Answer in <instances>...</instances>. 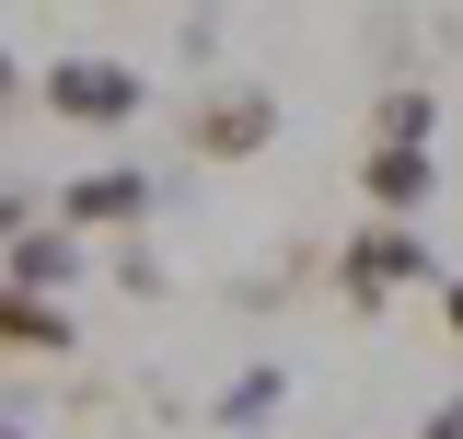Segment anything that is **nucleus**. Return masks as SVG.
Listing matches in <instances>:
<instances>
[{
    "mask_svg": "<svg viewBox=\"0 0 463 439\" xmlns=\"http://www.w3.org/2000/svg\"><path fill=\"white\" fill-rule=\"evenodd\" d=\"M279 139V93L267 81H209L197 105H185V151L197 163H255Z\"/></svg>",
    "mask_w": 463,
    "mask_h": 439,
    "instance_id": "f257e3e1",
    "label": "nucleus"
},
{
    "mask_svg": "<svg viewBox=\"0 0 463 439\" xmlns=\"http://www.w3.org/2000/svg\"><path fill=\"white\" fill-rule=\"evenodd\" d=\"M35 105H47L58 127H128V116L151 105V81H139L128 58H58L47 81H35Z\"/></svg>",
    "mask_w": 463,
    "mask_h": 439,
    "instance_id": "f03ea898",
    "label": "nucleus"
},
{
    "mask_svg": "<svg viewBox=\"0 0 463 439\" xmlns=\"http://www.w3.org/2000/svg\"><path fill=\"white\" fill-rule=\"evenodd\" d=\"M417 277H429L417 220H371V231L336 255V301H347V313H383V301H394V289H417Z\"/></svg>",
    "mask_w": 463,
    "mask_h": 439,
    "instance_id": "7ed1b4c3",
    "label": "nucleus"
},
{
    "mask_svg": "<svg viewBox=\"0 0 463 439\" xmlns=\"http://www.w3.org/2000/svg\"><path fill=\"white\" fill-rule=\"evenodd\" d=\"M47 220L70 231V243H81V231H139V220H151V173H139V163H93V173L58 185Z\"/></svg>",
    "mask_w": 463,
    "mask_h": 439,
    "instance_id": "20e7f679",
    "label": "nucleus"
},
{
    "mask_svg": "<svg viewBox=\"0 0 463 439\" xmlns=\"http://www.w3.org/2000/svg\"><path fill=\"white\" fill-rule=\"evenodd\" d=\"M81 277V243L58 231V220H35V231H12V255H0V289H24V301H58Z\"/></svg>",
    "mask_w": 463,
    "mask_h": 439,
    "instance_id": "39448f33",
    "label": "nucleus"
},
{
    "mask_svg": "<svg viewBox=\"0 0 463 439\" xmlns=\"http://www.w3.org/2000/svg\"><path fill=\"white\" fill-rule=\"evenodd\" d=\"M359 197H371V220H417L440 197V163L429 151H359Z\"/></svg>",
    "mask_w": 463,
    "mask_h": 439,
    "instance_id": "423d86ee",
    "label": "nucleus"
},
{
    "mask_svg": "<svg viewBox=\"0 0 463 439\" xmlns=\"http://www.w3.org/2000/svg\"><path fill=\"white\" fill-rule=\"evenodd\" d=\"M81 324L58 313V301H24V289H0V359H70Z\"/></svg>",
    "mask_w": 463,
    "mask_h": 439,
    "instance_id": "0eeeda50",
    "label": "nucleus"
},
{
    "mask_svg": "<svg viewBox=\"0 0 463 439\" xmlns=\"http://www.w3.org/2000/svg\"><path fill=\"white\" fill-rule=\"evenodd\" d=\"M440 139V93L429 81H383V105H371V151H429Z\"/></svg>",
    "mask_w": 463,
    "mask_h": 439,
    "instance_id": "6e6552de",
    "label": "nucleus"
},
{
    "mask_svg": "<svg viewBox=\"0 0 463 439\" xmlns=\"http://www.w3.org/2000/svg\"><path fill=\"white\" fill-rule=\"evenodd\" d=\"M279 393H289V382H279V359H255V370L221 393V428H267V416H279Z\"/></svg>",
    "mask_w": 463,
    "mask_h": 439,
    "instance_id": "1a4fd4ad",
    "label": "nucleus"
},
{
    "mask_svg": "<svg viewBox=\"0 0 463 439\" xmlns=\"http://www.w3.org/2000/svg\"><path fill=\"white\" fill-rule=\"evenodd\" d=\"M116 289H128V301H163V266H151V255H139V231H128V243H116Z\"/></svg>",
    "mask_w": 463,
    "mask_h": 439,
    "instance_id": "9d476101",
    "label": "nucleus"
},
{
    "mask_svg": "<svg viewBox=\"0 0 463 439\" xmlns=\"http://www.w3.org/2000/svg\"><path fill=\"white\" fill-rule=\"evenodd\" d=\"M12 231H35V197L24 185H0V255H12Z\"/></svg>",
    "mask_w": 463,
    "mask_h": 439,
    "instance_id": "9b49d317",
    "label": "nucleus"
},
{
    "mask_svg": "<svg viewBox=\"0 0 463 439\" xmlns=\"http://www.w3.org/2000/svg\"><path fill=\"white\" fill-rule=\"evenodd\" d=\"M417 439H463V393H440V405L417 416Z\"/></svg>",
    "mask_w": 463,
    "mask_h": 439,
    "instance_id": "f8f14e48",
    "label": "nucleus"
},
{
    "mask_svg": "<svg viewBox=\"0 0 463 439\" xmlns=\"http://www.w3.org/2000/svg\"><path fill=\"white\" fill-rule=\"evenodd\" d=\"M12 105H24V70H12V58H0V127H12Z\"/></svg>",
    "mask_w": 463,
    "mask_h": 439,
    "instance_id": "ddd939ff",
    "label": "nucleus"
},
{
    "mask_svg": "<svg viewBox=\"0 0 463 439\" xmlns=\"http://www.w3.org/2000/svg\"><path fill=\"white\" fill-rule=\"evenodd\" d=\"M440 324H452V347H463V277H452V289H440Z\"/></svg>",
    "mask_w": 463,
    "mask_h": 439,
    "instance_id": "4468645a",
    "label": "nucleus"
},
{
    "mask_svg": "<svg viewBox=\"0 0 463 439\" xmlns=\"http://www.w3.org/2000/svg\"><path fill=\"white\" fill-rule=\"evenodd\" d=\"M0 439H24V428H12V416H0Z\"/></svg>",
    "mask_w": 463,
    "mask_h": 439,
    "instance_id": "2eb2a0df",
    "label": "nucleus"
}]
</instances>
